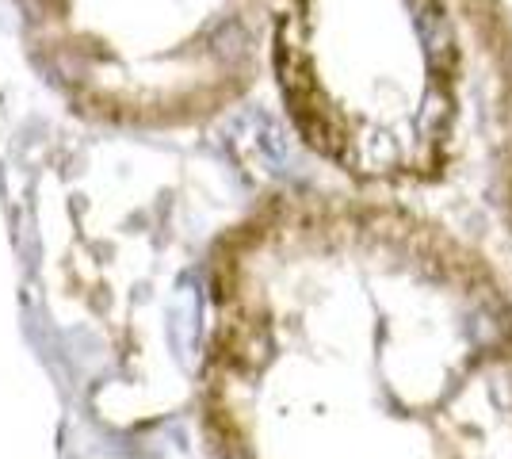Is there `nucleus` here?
<instances>
[{
  "label": "nucleus",
  "instance_id": "f257e3e1",
  "mask_svg": "<svg viewBox=\"0 0 512 459\" xmlns=\"http://www.w3.org/2000/svg\"><path fill=\"white\" fill-rule=\"evenodd\" d=\"M230 459H512V287L444 226L299 203L222 276Z\"/></svg>",
  "mask_w": 512,
  "mask_h": 459
},
{
  "label": "nucleus",
  "instance_id": "f03ea898",
  "mask_svg": "<svg viewBox=\"0 0 512 459\" xmlns=\"http://www.w3.org/2000/svg\"><path fill=\"white\" fill-rule=\"evenodd\" d=\"M43 50L104 108L165 115L226 88L234 0H23Z\"/></svg>",
  "mask_w": 512,
  "mask_h": 459
}]
</instances>
